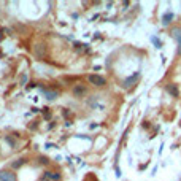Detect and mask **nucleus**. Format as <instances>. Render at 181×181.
<instances>
[{
    "label": "nucleus",
    "mask_w": 181,
    "mask_h": 181,
    "mask_svg": "<svg viewBox=\"0 0 181 181\" xmlns=\"http://www.w3.org/2000/svg\"><path fill=\"white\" fill-rule=\"evenodd\" d=\"M40 164H49V159L45 156H40Z\"/></svg>",
    "instance_id": "nucleus-14"
},
{
    "label": "nucleus",
    "mask_w": 181,
    "mask_h": 181,
    "mask_svg": "<svg viewBox=\"0 0 181 181\" xmlns=\"http://www.w3.org/2000/svg\"><path fill=\"white\" fill-rule=\"evenodd\" d=\"M72 92H73V95H75V97H84L86 88L83 84H75V86H73V89H72Z\"/></svg>",
    "instance_id": "nucleus-5"
},
{
    "label": "nucleus",
    "mask_w": 181,
    "mask_h": 181,
    "mask_svg": "<svg viewBox=\"0 0 181 181\" xmlns=\"http://www.w3.org/2000/svg\"><path fill=\"white\" fill-rule=\"evenodd\" d=\"M43 94H45V95H46V99H49V100H53V99H56V97H59V92H57V91L43 89Z\"/></svg>",
    "instance_id": "nucleus-8"
},
{
    "label": "nucleus",
    "mask_w": 181,
    "mask_h": 181,
    "mask_svg": "<svg viewBox=\"0 0 181 181\" xmlns=\"http://www.w3.org/2000/svg\"><path fill=\"white\" fill-rule=\"evenodd\" d=\"M0 181H16V175L8 170H2L0 172Z\"/></svg>",
    "instance_id": "nucleus-4"
},
{
    "label": "nucleus",
    "mask_w": 181,
    "mask_h": 181,
    "mask_svg": "<svg viewBox=\"0 0 181 181\" xmlns=\"http://www.w3.org/2000/svg\"><path fill=\"white\" fill-rule=\"evenodd\" d=\"M167 91H169V94H172L173 97H180V91L176 88V84H167Z\"/></svg>",
    "instance_id": "nucleus-9"
},
{
    "label": "nucleus",
    "mask_w": 181,
    "mask_h": 181,
    "mask_svg": "<svg viewBox=\"0 0 181 181\" xmlns=\"http://www.w3.org/2000/svg\"><path fill=\"white\" fill-rule=\"evenodd\" d=\"M33 56L38 59H43L46 56V45H43V43H38V45L33 46Z\"/></svg>",
    "instance_id": "nucleus-2"
},
{
    "label": "nucleus",
    "mask_w": 181,
    "mask_h": 181,
    "mask_svg": "<svg viewBox=\"0 0 181 181\" xmlns=\"http://www.w3.org/2000/svg\"><path fill=\"white\" fill-rule=\"evenodd\" d=\"M43 178H49V180H53V181H60V173L57 172H45V175H43Z\"/></svg>",
    "instance_id": "nucleus-6"
},
{
    "label": "nucleus",
    "mask_w": 181,
    "mask_h": 181,
    "mask_svg": "<svg viewBox=\"0 0 181 181\" xmlns=\"http://www.w3.org/2000/svg\"><path fill=\"white\" fill-rule=\"evenodd\" d=\"M43 115H45V118H51V111H49V108H43Z\"/></svg>",
    "instance_id": "nucleus-13"
},
{
    "label": "nucleus",
    "mask_w": 181,
    "mask_h": 181,
    "mask_svg": "<svg viewBox=\"0 0 181 181\" xmlns=\"http://www.w3.org/2000/svg\"><path fill=\"white\" fill-rule=\"evenodd\" d=\"M138 76H140V73H135V75H132V76H129V78H126V79L122 81V88H124V89H130V88H132V86L137 83Z\"/></svg>",
    "instance_id": "nucleus-3"
},
{
    "label": "nucleus",
    "mask_w": 181,
    "mask_h": 181,
    "mask_svg": "<svg viewBox=\"0 0 181 181\" xmlns=\"http://www.w3.org/2000/svg\"><path fill=\"white\" fill-rule=\"evenodd\" d=\"M172 37L181 45V27H173V30H172Z\"/></svg>",
    "instance_id": "nucleus-10"
},
{
    "label": "nucleus",
    "mask_w": 181,
    "mask_h": 181,
    "mask_svg": "<svg viewBox=\"0 0 181 181\" xmlns=\"http://www.w3.org/2000/svg\"><path fill=\"white\" fill-rule=\"evenodd\" d=\"M172 21H173V13H165V15L162 16V24L164 26H169Z\"/></svg>",
    "instance_id": "nucleus-11"
},
{
    "label": "nucleus",
    "mask_w": 181,
    "mask_h": 181,
    "mask_svg": "<svg viewBox=\"0 0 181 181\" xmlns=\"http://www.w3.org/2000/svg\"><path fill=\"white\" fill-rule=\"evenodd\" d=\"M26 81H27V76H26V75H24V76H22V79H21V84H24V83H26Z\"/></svg>",
    "instance_id": "nucleus-16"
},
{
    "label": "nucleus",
    "mask_w": 181,
    "mask_h": 181,
    "mask_svg": "<svg viewBox=\"0 0 181 181\" xmlns=\"http://www.w3.org/2000/svg\"><path fill=\"white\" fill-rule=\"evenodd\" d=\"M6 142H8V143H10V145H11V146H15V140H13L11 137H6Z\"/></svg>",
    "instance_id": "nucleus-15"
},
{
    "label": "nucleus",
    "mask_w": 181,
    "mask_h": 181,
    "mask_svg": "<svg viewBox=\"0 0 181 181\" xmlns=\"http://www.w3.org/2000/svg\"><path fill=\"white\" fill-rule=\"evenodd\" d=\"M151 41H153L154 45H156V48H160V46H162V43H160L159 40L156 38V37H151Z\"/></svg>",
    "instance_id": "nucleus-12"
},
{
    "label": "nucleus",
    "mask_w": 181,
    "mask_h": 181,
    "mask_svg": "<svg viewBox=\"0 0 181 181\" xmlns=\"http://www.w3.org/2000/svg\"><path fill=\"white\" fill-rule=\"evenodd\" d=\"M88 79H89L91 84L95 86V88H103V86L106 84V79L103 78V76H100V75H89Z\"/></svg>",
    "instance_id": "nucleus-1"
},
{
    "label": "nucleus",
    "mask_w": 181,
    "mask_h": 181,
    "mask_svg": "<svg viewBox=\"0 0 181 181\" xmlns=\"http://www.w3.org/2000/svg\"><path fill=\"white\" fill-rule=\"evenodd\" d=\"M26 162H27L26 157H19V159H16V160H13V162H11V169H21Z\"/></svg>",
    "instance_id": "nucleus-7"
}]
</instances>
